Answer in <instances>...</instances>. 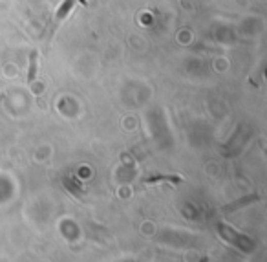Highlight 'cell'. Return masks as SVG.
<instances>
[{
	"mask_svg": "<svg viewBox=\"0 0 267 262\" xmlns=\"http://www.w3.org/2000/svg\"><path fill=\"white\" fill-rule=\"evenodd\" d=\"M77 0H64L61 4V8L57 10V15H55V22H61V20H64L70 15V11L73 10V6H75Z\"/></svg>",
	"mask_w": 267,
	"mask_h": 262,
	"instance_id": "6da1fadb",
	"label": "cell"
},
{
	"mask_svg": "<svg viewBox=\"0 0 267 262\" xmlns=\"http://www.w3.org/2000/svg\"><path fill=\"white\" fill-rule=\"evenodd\" d=\"M37 70H38V53L33 52L29 55V70H28V85L35 81L37 77Z\"/></svg>",
	"mask_w": 267,
	"mask_h": 262,
	"instance_id": "7a4b0ae2",
	"label": "cell"
},
{
	"mask_svg": "<svg viewBox=\"0 0 267 262\" xmlns=\"http://www.w3.org/2000/svg\"><path fill=\"white\" fill-rule=\"evenodd\" d=\"M163 180H170V181H182V178L177 176H154V178H148V183H154V181H163Z\"/></svg>",
	"mask_w": 267,
	"mask_h": 262,
	"instance_id": "3957f363",
	"label": "cell"
}]
</instances>
